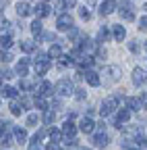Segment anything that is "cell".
I'll return each mask as SVG.
<instances>
[{
    "mask_svg": "<svg viewBox=\"0 0 147 150\" xmlns=\"http://www.w3.org/2000/svg\"><path fill=\"white\" fill-rule=\"evenodd\" d=\"M62 136H64V134H62V129H54V127L50 129V138H52V142H56V144H58V142L62 140Z\"/></svg>",
    "mask_w": 147,
    "mask_h": 150,
    "instance_id": "484cf974",
    "label": "cell"
},
{
    "mask_svg": "<svg viewBox=\"0 0 147 150\" xmlns=\"http://www.w3.org/2000/svg\"><path fill=\"white\" fill-rule=\"evenodd\" d=\"M145 81H147V73H145L141 67L133 69V83H135V86H143Z\"/></svg>",
    "mask_w": 147,
    "mask_h": 150,
    "instance_id": "8fae6325",
    "label": "cell"
},
{
    "mask_svg": "<svg viewBox=\"0 0 147 150\" xmlns=\"http://www.w3.org/2000/svg\"><path fill=\"white\" fill-rule=\"evenodd\" d=\"M112 35H114L116 42H122L124 38H126V29H124L122 25H114V27H112Z\"/></svg>",
    "mask_w": 147,
    "mask_h": 150,
    "instance_id": "e0dca14e",
    "label": "cell"
},
{
    "mask_svg": "<svg viewBox=\"0 0 147 150\" xmlns=\"http://www.w3.org/2000/svg\"><path fill=\"white\" fill-rule=\"evenodd\" d=\"M48 56H50V59H60V56H62V48H60V44H54V46L48 50Z\"/></svg>",
    "mask_w": 147,
    "mask_h": 150,
    "instance_id": "7402d4cb",
    "label": "cell"
},
{
    "mask_svg": "<svg viewBox=\"0 0 147 150\" xmlns=\"http://www.w3.org/2000/svg\"><path fill=\"white\" fill-rule=\"evenodd\" d=\"M54 92H56L54 83H50V81H42L40 88H38V96H52Z\"/></svg>",
    "mask_w": 147,
    "mask_h": 150,
    "instance_id": "30bf717a",
    "label": "cell"
},
{
    "mask_svg": "<svg viewBox=\"0 0 147 150\" xmlns=\"http://www.w3.org/2000/svg\"><path fill=\"white\" fill-rule=\"evenodd\" d=\"M35 108H38V110H48V102H46V98L44 96H35Z\"/></svg>",
    "mask_w": 147,
    "mask_h": 150,
    "instance_id": "cb8c5ba5",
    "label": "cell"
},
{
    "mask_svg": "<svg viewBox=\"0 0 147 150\" xmlns=\"http://www.w3.org/2000/svg\"><path fill=\"white\" fill-rule=\"evenodd\" d=\"M31 33L38 38V42H40V35H42V21L40 19H35V21L31 23Z\"/></svg>",
    "mask_w": 147,
    "mask_h": 150,
    "instance_id": "44dd1931",
    "label": "cell"
},
{
    "mask_svg": "<svg viewBox=\"0 0 147 150\" xmlns=\"http://www.w3.org/2000/svg\"><path fill=\"white\" fill-rule=\"evenodd\" d=\"M56 27H58V31H70V29H72V17H70L68 13L58 15V19H56Z\"/></svg>",
    "mask_w": 147,
    "mask_h": 150,
    "instance_id": "277c9868",
    "label": "cell"
},
{
    "mask_svg": "<svg viewBox=\"0 0 147 150\" xmlns=\"http://www.w3.org/2000/svg\"><path fill=\"white\" fill-rule=\"evenodd\" d=\"M19 88H21V90H25V92H31V90H33V83H31V81H27V79H21V81H19Z\"/></svg>",
    "mask_w": 147,
    "mask_h": 150,
    "instance_id": "1f68e13d",
    "label": "cell"
},
{
    "mask_svg": "<svg viewBox=\"0 0 147 150\" xmlns=\"http://www.w3.org/2000/svg\"><path fill=\"white\" fill-rule=\"evenodd\" d=\"M79 17L83 19V21H89V19H91V13L87 11V6H83V8H79Z\"/></svg>",
    "mask_w": 147,
    "mask_h": 150,
    "instance_id": "d6a6232c",
    "label": "cell"
},
{
    "mask_svg": "<svg viewBox=\"0 0 147 150\" xmlns=\"http://www.w3.org/2000/svg\"><path fill=\"white\" fill-rule=\"evenodd\" d=\"M128 119H131V108H120V110H118V115H116L114 125L120 129V127H122V123H126Z\"/></svg>",
    "mask_w": 147,
    "mask_h": 150,
    "instance_id": "9c48e42d",
    "label": "cell"
},
{
    "mask_svg": "<svg viewBox=\"0 0 147 150\" xmlns=\"http://www.w3.org/2000/svg\"><path fill=\"white\" fill-rule=\"evenodd\" d=\"M108 38H110V29H108V27L104 25V27H102V29L98 31V42H106Z\"/></svg>",
    "mask_w": 147,
    "mask_h": 150,
    "instance_id": "83f0119b",
    "label": "cell"
},
{
    "mask_svg": "<svg viewBox=\"0 0 147 150\" xmlns=\"http://www.w3.org/2000/svg\"><path fill=\"white\" fill-rule=\"evenodd\" d=\"M139 29H141V31H147V15L139 19Z\"/></svg>",
    "mask_w": 147,
    "mask_h": 150,
    "instance_id": "e575fe53",
    "label": "cell"
},
{
    "mask_svg": "<svg viewBox=\"0 0 147 150\" xmlns=\"http://www.w3.org/2000/svg\"><path fill=\"white\" fill-rule=\"evenodd\" d=\"M35 123H38V115H35V112L27 115V125H35Z\"/></svg>",
    "mask_w": 147,
    "mask_h": 150,
    "instance_id": "8d00e7d4",
    "label": "cell"
},
{
    "mask_svg": "<svg viewBox=\"0 0 147 150\" xmlns=\"http://www.w3.org/2000/svg\"><path fill=\"white\" fill-rule=\"evenodd\" d=\"M62 134H64L66 140H72V138H75V134H77V125L72 123V119H66V121H64V125H62Z\"/></svg>",
    "mask_w": 147,
    "mask_h": 150,
    "instance_id": "52a82bcc",
    "label": "cell"
},
{
    "mask_svg": "<svg viewBox=\"0 0 147 150\" xmlns=\"http://www.w3.org/2000/svg\"><path fill=\"white\" fill-rule=\"evenodd\" d=\"M116 8H118V4L114 2V0H104L102 6H100V15L102 17H108V15H112Z\"/></svg>",
    "mask_w": 147,
    "mask_h": 150,
    "instance_id": "ba28073f",
    "label": "cell"
},
{
    "mask_svg": "<svg viewBox=\"0 0 147 150\" xmlns=\"http://www.w3.org/2000/svg\"><path fill=\"white\" fill-rule=\"evenodd\" d=\"M10 144H13V138L4 131V134H2V146H10Z\"/></svg>",
    "mask_w": 147,
    "mask_h": 150,
    "instance_id": "d590c367",
    "label": "cell"
},
{
    "mask_svg": "<svg viewBox=\"0 0 147 150\" xmlns=\"http://www.w3.org/2000/svg\"><path fill=\"white\" fill-rule=\"evenodd\" d=\"M70 63H75V59H72L70 54H68V56H66V54H62V56H60V61H58V65H60V67H66V65H70Z\"/></svg>",
    "mask_w": 147,
    "mask_h": 150,
    "instance_id": "4dcf8cb0",
    "label": "cell"
},
{
    "mask_svg": "<svg viewBox=\"0 0 147 150\" xmlns=\"http://www.w3.org/2000/svg\"><path fill=\"white\" fill-rule=\"evenodd\" d=\"M31 11H33V8H31L27 2H19V4H17V15H19L21 19H23V17H27Z\"/></svg>",
    "mask_w": 147,
    "mask_h": 150,
    "instance_id": "d6986e66",
    "label": "cell"
},
{
    "mask_svg": "<svg viewBox=\"0 0 147 150\" xmlns=\"http://www.w3.org/2000/svg\"><path fill=\"white\" fill-rule=\"evenodd\" d=\"M0 44H2V50H8L13 46V38L10 33H2V40H0Z\"/></svg>",
    "mask_w": 147,
    "mask_h": 150,
    "instance_id": "d4e9b609",
    "label": "cell"
},
{
    "mask_svg": "<svg viewBox=\"0 0 147 150\" xmlns=\"http://www.w3.org/2000/svg\"><path fill=\"white\" fill-rule=\"evenodd\" d=\"M128 50L131 52H139V42L135 40V42H128Z\"/></svg>",
    "mask_w": 147,
    "mask_h": 150,
    "instance_id": "f35d334b",
    "label": "cell"
},
{
    "mask_svg": "<svg viewBox=\"0 0 147 150\" xmlns=\"http://www.w3.org/2000/svg\"><path fill=\"white\" fill-rule=\"evenodd\" d=\"M29 150H42V146H40V142H38V140H33V142L29 144Z\"/></svg>",
    "mask_w": 147,
    "mask_h": 150,
    "instance_id": "60d3db41",
    "label": "cell"
},
{
    "mask_svg": "<svg viewBox=\"0 0 147 150\" xmlns=\"http://www.w3.org/2000/svg\"><path fill=\"white\" fill-rule=\"evenodd\" d=\"M46 134H50V131H48V129L44 127V129H40V131H38V134H35V138H33V140H38V142H40V140H42V138H44Z\"/></svg>",
    "mask_w": 147,
    "mask_h": 150,
    "instance_id": "74e56055",
    "label": "cell"
},
{
    "mask_svg": "<svg viewBox=\"0 0 147 150\" xmlns=\"http://www.w3.org/2000/svg\"><path fill=\"white\" fill-rule=\"evenodd\" d=\"M8 61H13V56H10L8 52H4V50H2V63H8Z\"/></svg>",
    "mask_w": 147,
    "mask_h": 150,
    "instance_id": "ee69618b",
    "label": "cell"
},
{
    "mask_svg": "<svg viewBox=\"0 0 147 150\" xmlns=\"http://www.w3.org/2000/svg\"><path fill=\"white\" fill-rule=\"evenodd\" d=\"M79 127H81V131H83V134H93L95 123L91 121L89 117H83V119H81V123H79Z\"/></svg>",
    "mask_w": 147,
    "mask_h": 150,
    "instance_id": "5bb4252c",
    "label": "cell"
},
{
    "mask_svg": "<svg viewBox=\"0 0 147 150\" xmlns=\"http://www.w3.org/2000/svg\"><path fill=\"white\" fill-rule=\"evenodd\" d=\"M2 77H4V79H10V77H13V71L4 69V71H2Z\"/></svg>",
    "mask_w": 147,
    "mask_h": 150,
    "instance_id": "f6af8a7d",
    "label": "cell"
},
{
    "mask_svg": "<svg viewBox=\"0 0 147 150\" xmlns=\"http://www.w3.org/2000/svg\"><path fill=\"white\" fill-rule=\"evenodd\" d=\"M77 0H62V8H75Z\"/></svg>",
    "mask_w": 147,
    "mask_h": 150,
    "instance_id": "836d02e7",
    "label": "cell"
},
{
    "mask_svg": "<svg viewBox=\"0 0 147 150\" xmlns=\"http://www.w3.org/2000/svg\"><path fill=\"white\" fill-rule=\"evenodd\" d=\"M118 98H120V94H114V96L106 98V100L102 102L100 115H102V117H110V115H112V112L116 110V106H118Z\"/></svg>",
    "mask_w": 147,
    "mask_h": 150,
    "instance_id": "7a4b0ae2",
    "label": "cell"
},
{
    "mask_svg": "<svg viewBox=\"0 0 147 150\" xmlns=\"http://www.w3.org/2000/svg\"><path fill=\"white\" fill-rule=\"evenodd\" d=\"M118 11H120V17L124 19V21H133V19H135V13H133V4L131 2H120Z\"/></svg>",
    "mask_w": 147,
    "mask_h": 150,
    "instance_id": "8992f818",
    "label": "cell"
},
{
    "mask_svg": "<svg viewBox=\"0 0 147 150\" xmlns=\"http://www.w3.org/2000/svg\"><path fill=\"white\" fill-rule=\"evenodd\" d=\"M33 13L42 19V17H48V15L52 13V8H50L48 2H38V4H35V8H33Z\"/></svg>",
    "mask_w": 147,
    "mask_h": 150,
    "instance_id": "7c38bea8",
    "label": "cell"
},
{
    "mask_svg": "<svg viewBox=\"0 0 147 150\" xmlns=\"http://www.w3.org/2000/svg\"><path fill=\"white\" fill-rule=\"evenodd\" d=\"M17 96V90L10 88V86H4L2 88V98H15Z\"/></svg>",
    "mask_w": 147,
    "mask_h": 150,
    "instance_id": "4316f807",
    "label": "cell"
},
{
    "mask_svg": "<svg viewBox=\"0 0 147 150\" xmlns=\"http://www.w3.org/2000/svg\"><path fill=\"white\" fill-rule=\"evenodd\" d=\"M56 92L60 94V96H70V94L77 92V90H75V86H72L70 79H62V81L56 83Z\"/></svg>",
    "mask_w": 147,
    "mask_h": 150,
    "instance_id": "5b68a950",
    "label": "cell"
},
{
    "mask_svg": "<svg viewBox=\"0 0 147 150\" xmlns=\"http://www.w3.org/2000/svg\"><path fill=\"white\" fill-rule=\"evenodd\" d=\"M72 150H91V148H83V146H79V148H72Z\"/></svg>",
    "mask_w": 147,
    "mask_h": 150,
    "instance_id": "7dc6e473",
    "label": "cell"
},
{
    "mask_svg": "<svg viewBox=\"0 0 147 150\" xmlns=\"http://www.w3.org/2000/svg\"><path fill=\"white\" fill-rule=\"evenodd\" d=\"M27 71H29V59H21L17 63V73L23 77V75H27Z\"/></svg>",
    "mask_w": 147,
    "mask_h": 150,
    "instance_id": "ac0fdd59",
    "label": "cell"
},
{
    "mask_svg": "<svg viewBox=\"0 0 147 150\" xmlns=\"http://www.w3.org/2000/svg\"><path fill=\"white\" fill-rule=\"evenodd\" d=\"M104 75H106V79H104V83L106 86H112V83H116L118 79H120V67H116V65H110V67H106L104 69Z\"/></svg>",
    "mask_w": 147,
    "mask_h": 150,
    "instance_id": "3957f363",
    "label": "cell"
},
{
    "mask_svg": "<svg viewBox=\"0 0 147 150\" xmlns=\"http://www.w3.org/2000/svg\"><path fill=\"white\" fill-rule=\"evenodd\" d=\"M46 150H62V148H60V144H56V142H50V144L46 146Z\"/></svg>",
    "mask_w": 147,
    "mask_h": 150,
    "instance_id": "ab89813d",
    "label": "cell"
},
{
    "mask_svg": "<svg viewBox=\"0 0 147 150\" xmlns=\"http://www.w3.org/2000/svg\"><path fill=\"white\" fill-rule=\"evenodd\" d=\"M8 29H10V21H6V19H4V21H2V33H4V31L8 33Z\"/></svg>",
    "mask_w": 147,
    "mask_h": 150,
    "instance_id": "7bdbcfd3",
    "label": "cell"
},
{
    "mask_svg": "<svg viewBox=\"0 0 147 150\" xmlns=\"http://www.w3.org/2000/svg\"><path fill=\"white\" fill-rule=\"evenodd\" d=\"M126 150H137V148H126Z\"/></svg>",
    "mask_w": 147,
    "mask_h": 150,
    "instance_id": "c3c4849f",
    "label": "cell"
},
{
    "mask_svg": "<svg viewBox=\"0 0 147 150\" xmlns=\"http://www.w3.org/2000/svg\"><path fill=\"white\" fill-rule=\"evenodd\" d=\"M13 134H15V140L19 142V144H23V142L27 140V131L21 129V127H15V129H13Z\"/></svg>",
    "mask_w": 147,
    "mask_h": 150,
    "instance_id": "ffe728a7",
    "label": "cell"
},
{
    "mask_svg": "<svg viewBox=\"0 0 147 150\" xmlns=\"http://www.w3.org/2000/svg\"><path fill=\"white\" fill-rule=\"evenodd\" d=\"M108 142H110V138H108V134L104 129H100L98 134L93 136V144L95 146H100V148H104V146H108Z\"/></svg>",
    "mask_w": 147,
    "mask_h": 150,
    "instance_id": "4fadbf2b",
    "label": "cell"
},
{
    "mask_svg": "<svg viewBox=\"0 0 147 150\" xmlns=\"http://www.w3.org/2000/svg\"><path fill=\"white\" fill-rule=\"evenodd\" d=\"M77 98L79 100H85V90H77Z\"/></svg>",
    "mask_w": 147,
    "mask_h": 150,
    "instance_id": "bcb514c9",
    "label": "cell"
},
{
    "mask_svg": "<svg viewBox=\"0 0 147 150\" xmlns=\"http://www.w3.org/2000/svg\"><path fill=\"white\" fill-rule=\"evenodd\" d=\"M145 50H147V42H145Z\"/></svg>",
    "mask_w": 147,
    "mask_h": 150,
    "instance_id": "f907efd6",
    "label": "cell"
},
{
    "mask_svg": "<svg viewBox=\"0 0 147 150\" xmlns=\"http://www.w3.org/2000/svg\"><path fill=\"white\" fill-rule=\"evenodd\" d=\"M126 106L131 108V110H139V108H143V104H141L139 98H126Z\"/></svg>",
    "mask_w": 147,
    "mask_h": 150,
    "instance_id": "603a6c76",
    "label": "cell"
},
{
    "mask_svg": "<svg viewBox=\"0 0 147 150\" xmlns=\"http://www.w3.org/2000/svg\"><path fill=\"white\" fill-rule=\"evenodd\" d=\"M21 50H23V52H33V50H35V42L23 40V42H21Z\"/></svg>",
    "mask_w": 147,
    "mask_h": 150,
    "instance_id": "f1b7e54d",
    "label": "cell"
},
{
    "mask_svg": "<svg viewBox=\"0 0 147 150\" xmlns=\"http://www.w3.org/2000/svg\"><path fill=\"white\" fill-rule=\"evenodd\" d=\"M139 100H141L143 108H147V92H143V94H141V96H139Z\"/></svg>",
    "mask_w": 147,
    "mask_h": 150,
    "instance_id": "b9f144b4",
    "label": "cell"
},
{
    "mask_svg": "<svg viewBox=\"0 0 147 150\" xmlns=\"http://www.w3.org/2000/svg\"><path fill=\"white\" fill-rule=\"evenodd\" d=\"M33 65H35V73H38L40 77H42V75H46V73H48V69L52 67L50 56H48V54H44V52H38V54H35Z\"/></svg>",
    "mask_w": 147,
    "mask_h": 150,
    "instance_id": "6da1fadb",
    "label": "cell"
},
{
    "mask_svg": "<svg viewBox=\"0 0 147 150\" xmlns=\"http://www.w3.org/2000/svg\"><path fill=\"white\" fill-rule=\"evenodd\" d=\"M25 106H27V100H21V102L13 100V102H10V112L17 117V115H21V112L25 110Z\"/></svg>",
    "mask_w": 147,
    "mask_h": 150,
    "instance_id": "2e32d148",
    "label": "cell"
},
{
    "mask_svg": "<svg viewBox=\"0 0 147 150\" xmlns=\"http://www.w3.org/2000/svg\"><path fill=\"white\" fill-rule=\"evenodd\" d=\"M143 8H145V11H147V4H145V6H143Z\"/></svg>",
    "mask_w": 147,
    "mask_h": 150,
    "instance_id": "681fc988",
    "label": "cell"
},
{
    "mask_svg": "<svg viewBox=\"0 0 147 150\" xmlns=\"http://www.w3.org/2000/svg\"><path fill=\"white\" fill-rule=\"evenodd\" d=\"M85 81L89 83V86H93V88H98L102 81H100V75L95 73V71H85Z\"/></svg>",
    "mask_w": 147,
    "mask_h": 150,
    "instance_id": "9a60e30c",
    "label": "cell"
},
{
    "mask_svg": "<svg viewBox=\"0 0 147 150\" xmlns=\"http://www.w3.org/2000/svg\"><path fill=\"white\" fill-rule=\"evenodd\" d=\"M54 119H56V112H54V110H50V108H48V110L44 112V123H46V125H50V123H52Z\"/></svg>",
    "mask_w": 147,
    "mask_h": 150,
    "instance_id": "f546056e",
    "label": "cell"
}]
</instances>
